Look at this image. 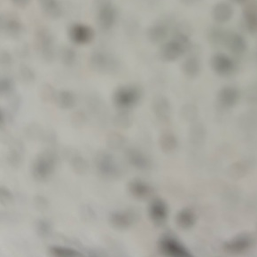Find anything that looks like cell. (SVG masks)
<instances>
[{"label":"cell","instance_id":"1","mask_svg":"<svg viewBox=\"0 0 257 257\" xmlns=\"http://www.w3.org/2000/svg\"><path fill=\"white\" fill-rule=\"evenodd\" d=\"M57 165V157L50 151L43 152L35 159L32 176L38 182H47L53 177Z\"/></svg>","mask_w":257,"mask_h":257},{"label":"cell","instance_id":"2","mask_svg":"<svg viewBox=\"0 0 257 257\" xmlns=\"http://www.w3.org/2000/svg\"><path fill=\"white\" fill-rule=\"evenodd\" d=\"M141 90L133 85H124L117 88L114 95L113 101L116 108L122 110H127L136 106L141 99Z\"/></svg>","mask_w":257,"mask_h":257},{"label":"cell","instance_id":"3","mask_svg":"<svg viewBox=\"0 0 257 257\" xmlns=\"http://www.w3.org/2000/svg\"><path fill=\"white\" fill-rule=\"evenodd\" d=\"M95 165L100 174L108 179H115L120 176V169L115 158L108 153L100 152L95 158Z\"/></svg>","mask_w":257,"mask_h":257},{"label":"cell","instance_id":"4","mask_svg":"<svg viewBox=\"0 0 257 257\" xmlns=\"http://www.w3.org/2000/svg\"><path fill=\"white\" fill-rule=\"evenodd\" d=\"M158 246L162 253L166 255L168 257H191V254L187 250V248L173 237L168 236V235L162 237L159 240Z\"/></svg>","mask_w":257,"mask_h":257},{"label":"cell","instance_id":"5","mask_svg":"<svg viewBox=\"0 0 257 257\" xmlns=\"http://www.w3.org/2000/svg\"><path fill=\"white\" fill-rule=\"evenodd\" d=\"M138 220V215L132 209L113 212L109 216V224L116 230H126L132 226Z\"/></svg>","mask_w":257,"mask_h":257},{"label":"cell","instance_id":"6","mask_svg":"<svg viewBox=\"0 0 257 257\" xmlns=\"http://www.w3.org/2000/svg\"><path fill=\"white\" fill-rule=\"evenodd\" d=\"M168 214H169L168 206L163 199L156 198L150 202L149 207H148V216L151 222L155 226L160 227L165 224L168 219Z\"/></svg>","mask_w":257,"mask_h":257},{"label":"cell","instance_id":"7","mask_svg":"<svg viewBox=\"0 0 257 257\" xmlns=\"http://www.w3.org/2000/svg\"><path fill=\"white\" fill-rule=\"evenodd\" d=\"M94 36V30L90 26L84 24H73L68 29V37L75 45H87L93 40Z\"/></svg>","mask_w":257,"mask_h":257},{"label":"cell","instance_id":"8","mask_svg":"<svg viewBox=\"0 0 257 257\" xmlns=\"http://www.w3.org/2000/svg\"><path fill=\"white\" fill-rule=\"evenodd\" d=\"M116 63L114 59L103 53H95L91 56V66L93 70L100 73H108L116 69Z\"/></svg>","mask_w":257,"mask_h":257},{"label":"cell","instance_id":"9","mask_svg":"<svg viewBox=\"0 0 257 257\" xmlns=\"http://www.w3.org/2000/svg\"><path fill=\"white\" fill-rule=\"evenodd\" d=\"M128 191L135 199L144 200L153 195L154 188L140 179H133L128 182Z\"/></svg>","mask_w":257,"mask_h":257},{"label":"cell","instance_id":"10","mask_svg":"<svg viewBox=\"0 0 257 257\" xmlns=\"http://www.w3.org/2000/svg\"><path fill=\"white\" fill-rule=\"evenodd\" d=\"M116 9L111 4H104L98 14V24L104 30L112 28L116 21Z\"/></svg>","mask_w":257,"mask_h":257},{"label":"cell","instance_id":"11","mask_svg":"<svg viewBox=\"0 0 257 257\" xmlns=\"http://www.w3.org/2000/svg\"><path fill=\"white\" fill-rule=\"evenodd\" d=\"M125 157L128 163L138 170H147L150 166L148 157L137 148H128L125 151Z\"/></svg>","mask_w":257,"mask_h":257},{"label":"cell","instance_id":"12","mask_svg":"<svg viewBox=\"0 0 257 257\" xmlns=\"http://www.w3.org/2000/svg\"><path fill=\"white\" fill-rule=\"evenodd\" d=\"M152 108L154 116L160 121H168L171 115V108L169 101L163 96H156L153 100Z\"/></svg>","mask_w":257,"mask_h":257},{"label":"cell","instance_id":"13","mask_svg":"<svg viewBox=\"0 0 257 257\" xmlns=\"http://www.w3.org/2000/svg\"><path fill=\"white\" fill-rule=\"evenodd\" d=\"M251 239L247 235H240L228 241L224 248L231 253H241L249 249L251 246Z\"/></svg>","mask_w":257,"mask_h":257},{"label":"cell","instance_id":"14","mask_svg":"<svg viewBox=\"0 0 257 257\" xmlns=\"http://www.w3.org/2000/svg\"><path fill=\"white\" fill-rule=\"evenodd\" d=\"M196 222V216L194 212L190 208H184L177 214L176 224L182 230H188L192 228Z\"/></svg>","mask_w":257,"mask_h":257},{"label":"cell","instance_id":"15","mask_svg":"<svg viewBox=\"0 0 257 257\" xmlns=\"http://www.w3.org/2000/svg\"><path fill=\"white\" fill-rule=\"evenodd\" d=\"M54 101L61 109H71L76 105V97L72 91H61L56 94Z\"/></svg>","mask_w":257,"mask_h":257},{"label":"cell","instance_id":"16","mask_svg":"<svg viewBox=\"0 0 257 257\" xmlns=\"http://www.w3.org/2000/svg\"><path fill=\"white\" fill-rule=\"evenodd\" d=\"M159 145L163 153L170 154L177 148L178 140L172 133H163L159 138Z\"/></svg>","mask_w":257,"mask_h":257},{"label":"cell","instance_id":"17","mask_svg":"<svg viewBox=\"0 0 257 257\" xmlns=\"http://www.w3.org/2000/svg\"><path fill=\"white\" fill-rule=\"evenodd\" d=\"M1 29L6 35L16 38L17 36L21 35L23 30V27L21 25V22L16 20L9 19L7 21L3 20L1 21Z\"/></svg>","mask_w":257,"mask_h":257},{"label":"cell","instance_id":"18","mask_svg":"<svg viewBox=\"0 0 257 257\" xmlns=\"http://www.w3.org/2000/svg\"><path fill=\"white\" fill-rule=\"evenodd\" d=\"M43 13L50 18H58L61 14V7L56 0H38Z\"/></svg>","mask_w":257,"mask_h":257},{"label":"cell","instance_id":"19","mask_svg":"<svg viewBox=\"0 0 257 257\" xmlns=\"http://www.w3.org/2000/svg\"><path fill=\"white\" fill-rule=\"evenodd\" d=\"M51 256L55 257H83V255L71 248H66L62 246H53L49 248Z\"/></svg>","mask_w":257,"mask_h":257},{"label":"cell","instance_id":"20","mask_svg":"<svg viewBox=\"0 0 257 257\" xmlns=\"http://www.w3.org/2000/svg\"><path fill=\"white\" fill-rule=\"evenodd\" d=\"M70 166L72 170L76 174L83 175L87 171L88 168H89V164L88 162L82 157L81 155L75 154V155H72L70 158Z\"/></svg>","mask_w":257,"mask_h":257},{"label":"cell","instance_id":"21","mask_svg":"<svg viewBox=\"0 0 257 257\" xmlns=\"http://www.w3.org/2000/svg\"><path fill=\"white\" fill-rule=\"evenodd\" d=\"M39 45L41 47L43 55L45 58L53 59V41L51 38L50 35L47 32L44 31L41 35H39Z\"/></svg>","mask_w":257,"mask_h":257},{"label":"cell","instance_id":"22","mask_svg":"<svg viewBox=\"0 0 257 257\" xmlns=\"http://www.w3.org/2000/svg\"><path fill=\"white\" fill-rule=\"evenodd\" d=\"M189 137H190L191 143L194 145L200 144L201 142L203 141L204 137H205V128L201 124L195 123L192 125Z\"/></svg>","mask_w":257,"mask_h":257},{"label":"cell","instance_id":"23","mask_svg":"<svg viewBox=\"0 0 257 257\" xmlns=\"http://www.w3.org/2000/svg\"><path fill=\"white\" fill-rule=\"evenodd\" d=\"M113 124L118 128H128L132 124V117L126 110H123L114 116Z\"/></svg>","mask_w":257,"mask_h":257},{"label":"cell","instance_id":"24","mask_svg":"<svg viewBox=\"0 0 257 257\" xmlns=\"http://www.w3.org/2000/svg\"><path fill=\"white\" fill-rule=\"evenodd\" d=\"M181 54L180 46L170 43L164 46L162 50V57L165 61H174Z\"/></svg>","mask_w":257,"mask_h":257},{"label":"cell","instance_id":"25","mask_svg":"<svg viewBox=\"0 0 257 257\" xmlns=\"http://www.w3.org/2000/svg\"><path fill=\"white\" fill-rule=\"evenodd\" d=\"M125 138L120 133L110 132L107 137V145L112 150H119L125 145Z\"/></svg>","mask_w":257,"mask_h":257},{"label":"cell","instance_id":"26","mask_svg":"<svg viewBox=\"0 0 257 257\" xmlns=\"http://www.w3.org/2000/svg\"><path fill=\"white\" fill-rule=\"evenodd\" d=\"M237 97L236 91L232 90H225L221 92L219 97V101L224 107H232L236 103Z\"/></svg>","mask_w":257,"mask_h":257},{"label":"cell","instance_id":"27","mask_svg":"<svg viewBox=\"0 0 257 257\" xmlns=\"http://www.w3.org/2000/svg\"><path fill=\"white\" fill-rule=\"evenodd\" d=\"M60 58L64 65L71 66L75 63V53L71 48L64 47L63 50L61 51Z\"/></svg>","mask_w":257,"mask_h":257},{"label":"cell","instance_id":"28","mask_svg":"<svg viewBox=\"0 0 257 257\" xmlns=\"http://www.w3.org/2000/svg\"><path fill=\"white\" fill-rule=\"evenodd\" d=\"M197 116H198V111H197V108H195V106L186 105L181 109V116L184 120L194 122Z\"/></svg>","mask_w":257,"mask_h":257},{"label":"cell","instance_id":"29","mask_svg":"<svg viewBox=\"0 0 257 257\" xmlns=\"http://www.w3.org/2000/svg\"><path fill=\"white\" fill-rule=\"evenodd\" d=\"M36 230H37L38 236L42 237V238H46L51 234L52 225L46 220H39L37 223Z\"/></svg>","mask_w":257,"mask_h":257},{"label":"cell","instance_id":"30","mask_svg":"<svg viewBox=\"0 0 257 257\" xmlns=\"http://www.w3.org/2000/svg\"><path fill=\"white\" fill-rule=\"evenodd\" d=\"M9 164L13 168H18L21 164L22 157L18 150H12L7 156Z\"/></svg>","mask_w":257,"mask_h":257},{"label":"cell","instance_id":"31","mask_svg":"<svg viewBox=\"0 0 257 257\" xmlns=\"http://www.w3.org/2000/svg\"><path fill=\"white\" fill-rule=\"evenodd\" d=\"M13 82L12 79L3 78L1 79V83H0V91H1V95H6L9 94L10 92H12L13 90Z\"/></svg>","mask_w":257,"mask_h":257},{"label":"cell","instance_id":"32","mask_svg":"<svg viewBox=\"0 0 257 257\" xmlns=\"http://www.w3.org/2000/svg\"><path fill=\"white\" fill-rule=\"evenodd\" d=\"M20 75H21V80L22 82L25 83H33L35 80V75H34L32 70L27 67V66H22L20 70Z\"/></svg>","mask_w":257,"mask_h":257},{"label":"cell","instance_id":"33","mask_svg":"<svg viewBox=\"0 0 257 257\" xmlns=\"http://www.w3.org/2000/svg\"><path fill=\"white\" fill-rule=\"evenodd\" d=\"M57 93H54V88L48 86V85H44L41 90V98L42 100L45 101H51V100H55Z\"/></svg>","mask_w":257,"mask_h":257},{"label":"cell","instance_id":"34","mask_svg":"<svg viewBox=\"0 0 257 257\" xmlns=\"http://www.w3.org/2000/svg\"><path fill=\"white\" fill-rule=\"evenodd\" d=\"M0 199H1V204L3 205H8L13 202V196L12 193L9 191L5 187H1L0 189Z\"/></svg>","mask_w":257,"mask_h":257},{"label":"cell","instance_id":"35","mask_svg":"<svg viewBox=\"0 0 257 257\" xmlns=\"http://www.w3.org/2000/svg\"><path fill=\"white\" fill-rule=\"evenodd\" d=\"M184 71L188 76H194L198 72V65L194 61H187L184 66Z\"/></svg>","mask_w":257,"mask_h":257},{"label":"cell","instance_id":"36","mask_svg":"<svg viewBox=\"0 0 257 257\" xmlns=\"http://www.w3.org/2000/svg\"><path fill=\"white\" fill-rule=\"evenodd\" d=\"M34 205L39 211H44V210L47 209L49 203H48L47 199L45 197L38 195V196H36L35 199H34Z\"/></svg>","mask_w":257,"mask_h":257},{"label":"cell","instance_id":"37","mask_svg":"<svg viewBox=\"0 0 257 257\" xmlns=\"http://www.w3.org/2000/svg\"><path fill=\"white\" fill-rule=\"evenodd\" d=\"M85 116L82 112L75 113L74 116H72V124L76 127H81L85 123Z\"/></svg>","mask_w":257,"mask_h":257},{"label":"cell","instance_id":"38","mask_svg":"<svg viewBox=\"0 0 257 257\" xmlns=\"http://www.w3.org/2000/svg\"><path fill=\"white\" fill-rule=\"evenodd\" d=\"M13 2V4L21 7V8H24L28 4H29L30 0H11Z\"/></svg>","mask_w":257,"mask_h":257},{"label":"cell","instance_id":"39","mask_svg":"<svg viewBox=\"0 0 257 257\" xmlns=\"http://www.w3.org/2000/svg\"><path fill=\"white\" fill-rule=\"evenodd\" d=\"M5 120H6L5 119V114H4V110L1 109V111H0V125H1V128L4 127V124L6 122Z\"/></svg>","mask_w":257,"mask_h":257}]
</instances>
